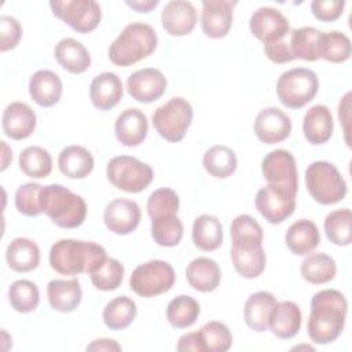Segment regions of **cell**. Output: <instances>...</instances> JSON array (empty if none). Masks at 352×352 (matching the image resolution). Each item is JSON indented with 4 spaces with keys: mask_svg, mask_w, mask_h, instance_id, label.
<instances>
[{
    "mask_svg": "<svg viewBox=\"0 0 352 352\" xmlns=\"http://www.w3.org/2000/svg\"><path fill=\"white\" fill-rule=\"evenodd\" d=\"M348 302L345 296L336 289L319 290L311 300V312L307 330L315 344H330L344 330Z\"/></svg>",
    "mask_w": 352,
    "mask_h": 352,
    "instance_id": "1",
    "label": "cell"
},
{
    "mask_svg": "<svg viewBox=\"0 0 352 352\" xmlns=\"http://www.w3.org/2000/svg\"><path fill=\"white\" fill-rule=\"evenodd\" d=\"M103 246L91 241L59 239L50 249V265L62 275L91 274L104 260Z\"/></svg>",
    "mask_w": 352,
    "mask_h": 352,
    "instance_id": "2",
    "label": "cell"
},
{
    "mask_svg": "<svg viewBox=\"0 0 352 352\" xmlns=\"http://www.w3.org/2000/svg\"><path fill=\"white\" fill-rule=\"evenodd\" d=\"M158 44L155 30L143 22L128 23L109 47V59L126 67L151 55Z\"/></svg>",
    "mask_w": 352,
    "mask_h": 352,
    "instance_id": "3",
    "label": "cell"
},
{
    "mask_svg": "<svg viewBox=\"0 0 352 352\" xmlns=\"http://www.w3.org/2000/svg\"><path fill=\"white\" fill-rule=\"evenodd\" d=\"M40 199L43 212L58 227L77 228L85 221V201L62 184L44 186Z\"/></svg>",
    "mask_w": 352,
    "mask_h": 352,
    "instance_id": "4",
    "label": "cell"
},
{
    "mask_svg": "<svg viewBox=\"0 0 352 352\" xmlns=\"http://www.w3.org/2000/svg\"><path fill=\"white\" fill-rule=\"evenodd\" d=\"M305 186L309 195L320 205H334L346 195V183L336 165L315 161L305 170Z\"/></svg>",
    "mask_w": 352,
    "mask_h": 352,
    "instance_id": "5",
    "label": "cell"
},
{
    "mask_svg": "<svg viewBox=\"0 0 352 352\" xmlns=\"http://www.w3.org/2000/svg\"><path fill=\"white\" fill-rule=\"evenodd\" d=\"M319 89V80L314 70L294 67L283 72L276 81L279 102L289 109H301L309 103Z\"/></svg>",
    "mask_w": 352,
    "mask_h": 352,
    "instance_id": "6",
    "label": "cell"
},
{
    "mask_svg": "<svg viewBox=\"0 0 352 352\" xmlns=\"http://www.w3.org/2000/svg\"><path fill=\"white\" fill-rule=\"evenodd\" d=\"M192 106L184 98L176 96L160 106L151 117L158 135L170 143L180 142L192 121Z\"/></svg>",
    "mask_w": 352,
    "mask_h": 352,
    "instance_id": "7",
    "label": "cell"
},
{
    "mask_svg": "<svg viewBox=\"0 0 352 352\" xmlns=\"http://www.w3.org/2000/svg\"><path fill=\"white\" fill-rule=\"evenodd\" d=\"M106 175L109 182L125 192H140L153 182L151 166L129 155H118L107 162Z\"/></svg>",
    "mask_w": 352,
    "mask_h": 352,
    "instance_id": "8",
    "label": "cell"
},
{
    "mask_svg": "<svg viewBox=\"0 0 352 352\" xmlns=\"http://www.w3.org/2000/svg\"><path fill=\"white\" fill-rule=\"evenodd\" d=\"M175 271L168 261L150 260L133 270L129 287L138 296L150 298L169 292L175 285Z\"/></svg>",
    "mask_w": 352,
    "mask_h": 352,
    "instance_id": "9",
    "label": "cell"
},
{
    "mask_svg": "<svg viewBox=\"0 0 352 352\" xmlns=\"http://www.w3.org/2000/svg\"><path fill=\"white\" fill-rule=\"evenodd\" d=\"M50 7L56 18L81 34L95 30L102 19L100 6L94 0H55Z\"/></svg>",
    "mask_w": 352,
    "mask_h": 352,
    "instance_id": "10",
    "label": "cell"
},
{
    "mask_svg": "<svg viewBox=\"0 0 352 352\" xmlns=\"http://www.w3.org/2000/svg\"><path fill=\"white\" fill-rule=\"evenodd\" d=\"M297 191L279 184H267L260 188L254 198L258 213L271 224H280L296 209Z\"/></svg>",
    "mask_w": 352,
    "mask_h": 352,
    "instance_id": "11",
    "label": "cell"
},
{
    "mask_svg": "<svg viewBox=\"0 0 352 352\" xmlns=\"http://www.w3.org/2000/svg\"><path fill=\"white\" fill-rule=\"evenodd\" d=\"M230 254L235 271L246 279L257 278L265 268L267 257L263 242L254 239H232Z\"/></svg>",
    "mask_w": 352,
    "mask_h": 352,
    "instance_id": "12",
    "label": "cell"
},
{
    "mask_svg": "<svg viewBox=\"0 0 352 352\" xmlns=\"http://www.w3.org/2000/svg\"><path fill=\"white\" fill-rule=\"evenodd\" d=\"M261 172L268 184L286 186L298 190V173L296 160L287 150L278 148L268 153L261 161Z\"/></svg>",
    "mask_w": 352,
    "mask_h": 352,
    "instance_id": "13",
    "label": "cell"
},
{
    "mask_svg": "<svg viewBox=\"0 0 352 352\" xmlns=\"http://www.w3.org/2000/svg\"><path fill=\"white\" fill-rule=\"evenodd\" d=\"M249 28L252 34L264 44L279 41L290 32L287 18L272 7L257 8L250 16Z\"/></svg>",
    "mask_w": 352,
    "mask_h": 352,
    "instance_id": "14",
    "label": "cell"
},
{
    "mask_svg": "<svg viewBox=\"0 0 352 352\" xmlns=\"http://www.w3.org/2000/svg\"><path fill=\"white\" fill-rule=\"evenodd\" d=\"M126 89L132 99L140 103H151L165 94L166 78L158 69H139L128 77Z\"/></svg>",
    "mask_w": 352,
    "mask_h": 352,
    "instance_id": "15",
    "label": "cell"
},
{
    "mask_svg": "<svg viewBox=\"0 0 352 352\" xmlns=\"http://www.w3.org/2000/svg\"><path fill=\"white\" fill-rule=\"evenodd\" d=\"M140 208L132 199L117 198L110 201L103 212V221L109 231L117 235L133 232L140 223Z\"/></svg>",
    "mask_w": 352,
    "mask_h": 352,
    "instance_id": "16",
    "label": "cell"
},
{
    "mask_svg": "<svg viewBox=\"0 0 352 352\" xmlns=\"http://www.w3.org/2000/svg\"><path fill=\"white\" fill-rule=\"evenodd\" d=\"M236 1L230 0H204L201 12V26L205 36L223 38L232 26V10Z\"/></svg>",
    "mask_w": 352,
    "mask_h": 352,
    "instance_id": "17",
    "label": "cell"
},
{
    "mask_svg": "<svg viewBox=\"0 0 352 352\" xmlns=\"http://www.w3.org/2000/svg\"><path fill=\"white\" fill-rule=\"evenodd\" d=\"M254 133L265 144H275L286 140L292 132L289 116L278 107H265L258 111L254 120Z\"/></svg>",
    "mask_w": 352,
    "mask_h": 352,
    "instance_id": "18",
    "label": "cell"
},
{
    "mask_svg": "<svg viewBox=\"0 0 352 352\" xmlns=\"http://www.w3.org/2000/svg\"><path fill=\"white\" fill-rule=\"evenodd\" d=\"M161 22L166 33L170 36H187L197 25V10L191 1H168L161 12Z\"/></svg>",
    "mask_w": 352,
    "mask_h": 352,
    "instance_id": "19",
    "label": "cell"
},
{
    "mask_svg": "<svg viewBox=\"0 0 352 352\" xmlns=\"http://www.w3.org/2000/svg\"><path fill=\"white\" fill-rule=\"evenodd\" d=\"M36 121V113L29 104L23 102H12L4 109L1 125L8 138L23 140L33 133Z\"/></svg>",
    "mask_w": 352,
    "mask_h": 352,
    "instance_id": "20",
    "label": "cell"
},
{
    "mask_svg": "<svg viewBox=\"0 0 352 352\" xmlns=\"http://www.w3.org/2000/svg\"><path fill=\"white\" fill-rule=\"evenodd\" d=\"M114 132L117 140L126 147H136L147 136V117L139 109H126L116 120Z\"/></svg>",
    "mask_w": 352,
    "mask_h": 352,
    "instance_id": "21",
    "label": "cell"
},
{
    "mask_svg": "<svg viewBox=\"0 0 352 352\" xmlns=\"http://www.w3.org/2000/svg\"><path fill=\"white\" fill-rule=\"evenodd\" d=\"M124 95L121 78L111 72L98 74L89 87V99L92 104L102 110H110L120 103Z\"/></svg>",
    "mask_w": 352,
    "mask_h": 352,
    "instance_id": "22",
    "label": "cell"
},
{
    "mask_svg": "<svg viewBox=\"0 0 352 352\" xmlns=\"http://www.w3.org/2000/svg\"><path fill=\"white\" fill-rule=\"evenodd\" d=\"M333 116L326 104L309 107L302 120V132L308 143L319 146L326 143L333 135Z\"/></svg>",
    "mask_w": 352,
    "mask_h": 352,
    "instance_id": "23",
    "label": "cell"
},
{
    "mask_svg": "<svg viewBox=\"0 0 352 352\" xmlns=\"http://www.w3.org/2000/svg\"><path fill=\"white\" fill-rule=\"evenodd\" d=\"M276 302L275 296L270 292L261 290L249 296L243 307V319L246 324L257 333L267 331Z\"/></svg>",
    "mask_w": 352,
    "mask_h": 352,
    "instance_id": "24",
    "label": "cell"
},
{
    "mask_svg": "<svg viewBox=\"0 0 352 352\" xmlns=\"http://www.w3.org/2000/svg\"><path fill=\"white\" fill-rule=\"evenodd\" d=\"M47 297L52 309L73 312L81 302L82 292L77 279H52L47 285Z\"/></svg>",
    "mask_w": 352,
    "mask_h": 352,
    "instance_id": "25",
    "label": "cell"
},
{
    "mask_svg": "<svg viewBox=\"0 0 352 352\" xmlns=\"http://www.w3.org/2000/svg\"><path fill=\"white\" fill-rule=\"evenodd\" d=\"M188 285L201 293H209L217 289L221 280L219 264L209 257H197L186 268Z\"/></svg>",
    "mask_w": 352,
    "mask_h": 352,
    "instance_id": "26",
    "label": "cell"
},
{
    "mask_svg": "<svg viewBox=\"0 0 352 352\" xmlns=\"http://www.w3.org/2000/svg\"><path fill=\"white\" fill-rule=\"evenodd\" d=\"M285 242L293 254L307 256L320 243V234L314 221L300 219L287 228Z\"/></svg>",
    "mask_w": 352,
    "mask_h": 352,
    "instance_id": "27",
    "label": "cell"
},
{
    "mask_svg": "<svg viewBox=\"0 0 352 352\" xmlns=\"http://www.w3.org/2000/svg\"><path fill=\"white\" fill-rule=\"evenodd\" d=\"M29 94L38 106L51 107L62 96V81L51 70H37L29 80Z\"/></svg>",
    "mask_w": 352,
    "mask_h": 352,
    "instance_id": "28",
    "label": "cell"
},
{
    "mask_svg": "<svg viewBox=\"0 0 352 352\" xmlns=\"http://www.w3.org/2000/svg\"><path fill=\"white\" fill-rule=\"evenodd\" d=\"M301 319V311L296 302L280 301L272 311L268 327L278 338L290 340L300 331Z\"/></svg>",
    "mask_w": 352,
    "mask_h": 352,
    "instance_id": "29",
    "label": "cell"
},
{
    "mask_svg": "<svg viewBox=\"0 0 352 352\" xmlns=\"http://www.w3.org/2000/svg\"><path fill=\"white\" fill-rule=\"evenodd\" d=\"M56 62L69 73L80 74L91 66V55L88 50L77 40L62 38L54 50Z\"/></svg>",
    "mask_w": 352,
    "mask_h": 352,
    "instance_id": "30",
    "label": "cell"
},
{
    "mask_svg": "<svg viewBox=\"0 0 352 352\" xmlns=\"http://www.w3.org/2000/svg\"><path fill=\"white\" fill-rule=\"evenodd\" d=\"M92 154L82 146H66L58 157L59 170L69 179H84L94 169Z\"/></svg>",
    "mask_w": 352,
    "mask_h": 352,
    "instance_id": "31",
    "label": "cell"
},
{
    "mask_svg": "<svg viewBox=\"0 0 352 352\" xmlns=\"http://www.w3.org/2000/svg\"><path fill=\"white\" fill-rule=\"evenodd\" d=\"M6 260L11 270L16 272H29L40 264V249L28 238H15L6 250Z\"/></svg>",
    "mask_w": 352,
    "mask_h": 352,
    "instance_id": "32",
    "label": "cell"
},
{
    "mask_svg": "<svg viewBox=\"0 0 352 352\" xmlns=\"http://www.w3.org/2000/svg\"><path fill=\"white\" fill-rule=\"evenodd\" d=\"M192 242L204 252H213L223 243V226L216 216L201 214L192 224Z\"/></svg>",
    "mask_w": 352,
    "mask_h": 352,
    "instance_id": "33",
    "label": "cell"
},
{
    "mask_svg": "<svg viewBox=\"0 0 352 352\" xmlns=\"http://www.w3.org/2000/svg\"><path fill=\"white\" fill-rule=\"evenodd\" d=\"M320 34L322 32L312 26H304L300 29L290 30L289 45L294 59H302L307 62L318 60Z\"/></svg>",
    "mask_w": 352,
    "mask_h": 352,
    "instance_id": "34",
    "label": "cell"
},
{
    "mask_svg": "<svg viewBox=\"0 0 352 352\" xmlns=\"http://www.w3.org/2000/svg\"><path fill=\"white\" fill-rule=\"evenodd\" d=\"M300 272L308 283L322 285L334 279L337 265L334 258L326 253H311L302 260Z\"/></svg>",
    "mask_w": 352,
    "mask_h": 352,
    "instance_id": "35",
    "label": "cell"
},
{
    "mask_svg": "<svg viewBox=\"0 0 352 352\" xmlns=\"http://www.w3.org/2000/svg\"><path fill=\"white\" fill-rule=\"evenodd\" d=\"M202 164L210 176L226 179L236 170L238 160L234 150L224 144H216L205 151Z\"/></svg>",
    "mask_w": 352,
    "mask_h": 352,
    "instance_id": "36",
    "label": "cell"
},
{
    "mask_svg": "<svg viewBox=\"0 0 352 352\" xmlns=\"http://www.w3.org/2000/svg\"><path fill=\"white\" fill-rule=\"evenodd\" d=\"M351 40L346 34L338 30L322 32L318 50L319 58L331 63H342L351 58Z\"/></svg>",
    "mask_w": 352,
    "mask_h": 352,
    "instance_id": "37",
    "label": "cell"
},
{
    "mask_svg": "<svg viewBox=\"0 0 352 352\" xmlns=\"http://www.w3.org/2000/svg\"><path fill=\"white\" fill-rule=\"evenodd\" d=\"M138 314L136 304L126 296H118L110 300L103 309V322L110 330L126 329Z\"/></svg>",
    "mask_w": 352,
    "mask_h": 352,
    "instance_id": "38",
    "label": "cell"
},
{
    "mask_svg": "<svg viewBox=\"0 0 352 352\" xmlns=\"http://www.w3.org/2000/svg\"><path fill=\"white\" fill-rule=\"evenodd\" d=\"M199 316L198 301L186 294H180L169 301L166 307V319L172 327L187 329L192 326Z\"/></svg>",
    "mask_w": 352,
    "mask_h": 352,
    "instance_id": "39",
    "label": "cell"
},
{
    "mask_svg": "<svg viewBox=\"0 0 352 352\" xmlns=\"http://www.w3.org/2000/svg\"><path fill=\"white\" fill-rule=\"evenodd\" d=\"M19 168L32 179H44L52 170V157L40 146H29L19 154Z\"/></svg>",
    "mask_w": 352,
    "mask_h": 352,
    "instance_id": "40",
    "label": "cell"
},
{
    "mask_svg": "<svg viewBox=\"0 0 352 352\" xmlns=\"http://www.w3.org/2000/svg\"><path fill=\"white\" fill-rule=\"evenodd\" d=\"M183 234V223L176 214H165L151 219V236L160 246L173 248L179 245Z\"/></svg>",
    "mask_w": 352,
    "mask_h": 352,
    "instance_id": "41",
    "label": "cell"
},
{
    "mask_svg": "<svg viewBox=\"0 0 352 352\" xmlns=\"http://www.w3.org/2000/svg\"><path fill=\"white\" fill-rule=\"evenodd\" d=\"M352 213L351 209L342 208L330 212L324 219V232L327 239L337 246H348L352 241Z\"/></svg>",
    "mask_w": 352,
    "mask_h": 352,
    "instance_id": "42",
    "label": "cell"
},
{
    "mask_svg": "<svg viewBox=\"0 0 352 352\" xmlns=\"http://www.w3.org/2000/svg\"><path fill=\"white\" fill-rule=\"evenodd\" d=\"M11 307L21 314L33 312L40 302V292L36 283L28 279H18L8 289Z\"/></svg>",
    "mask_w": 352,
    "mask_h": 352,
    "instance_id": "43",
    "label": "cell"
},
{
    "mask_svg": "<svg viewBox=\"0 0 352 352\" xmlns=\"http://www.w3.org/2000/svg\"><path fill=\"white\" fill-rule=\"evenodd\" d=\"M125 268L124 265L117 260L111 257H106V260L89 274L92 285L102 292H110L116 290L122 279H124Z\"/></svg>",
    "mask_w": 352,
    "mask_h": 352,
    "instance_id": "44",
    "label": "cell"
},
{
    "mask_svg": "<svg viewBox=\"0 0 352 352\" xmlns=\"http://www.w3.org/2000/svg\"><path fill=\"white\" fill-rule=\"evenodd\" d=\"M198 331L204 352H226L231 348L232 334L224 323L212 320L205 323Z\"/></svg>",
    "mask_w": 352,
    "mask_h": 352,
    "instance_id": "45",
    "label": "cell"
},
{
    "mask_svg": "<svg viewBox=\"0 0 352 352\" xmlns=\"http://www.w3.org/2000/svg\"><path fill=\"white\" fill-rule=\"evenodd\" d=\"M180 199L176 191L172 188H158L153 191L147 199V214L150 219H155L165 214H177Z\"/></svg>",
    "mask_w": 352,
    "mask_h": 352,
    "instance_id": "46",
    "label": "cell"
},
{
    "mask_svg": "<svg viewBox=\"0 0 352 352\" xmlns=\"http://www.w3.org/2000/svg\"><path fill=\"white\" fill-rule=\"evenodd\" d=\"M41 190L43 186L33 182L19 186L15 192V208L18 212L29 217H36L43 213L40 199Z\"/></svg>",
    "mask_w": 352,
    "mask_h": 352,
    "instance_id": "47",
    "label": "cell"
},
{
    "mask_svg": "<svg viewBox=\"0 0 352 352\" xmlns=\"http://www.w3.org/2000/svg\"><path fill=\"white\" fill-rule=\"evenodd\" d=\"M231 239H254L263 242V228L257 220L249 214L236 216L230 227Z\"/></svg>",
    "mask_w": 352,
    "mask_h": 352,
    "instance_id": "48",
    "label": "cell"
},
{
    "mask_svg": "<svg viewBox=\"0 0 352 352\" xmlns=\"http://www.w3.org/2000/svg\"><path fill=\"white\" fill-rule=\"evenodd\" d=\"M22 37L21 23L10 15L0 16V51L6 52L18 45Z\"/></svg>",
    "mask_w": 352,
    "mask_h": 352,
    "instance_id": "49",
    "label": "cell"
},
{
    "mask_svg": "<svg viewBox=\"0 0 352 352\" xmlns=\"http://www.w3.org/2000/svg\"><path fill=\"white\" fill-rule=\"evenodd\" d=\"M345 7L344 0H314L311 11L318 21L333 22L342 15Z\"/></svg>",
    "mask_w": 352,
    "mask_h": 352,
    "instance_id": "50",
    "label": "cell"
},
{
    "mask_svg": "<svg viewBox=\"0 0 352 352\" xmlns=\"http://www.w3.org/2000/svg\"><path fill=\"white\" fill-rule=\"evenodd\" d=\"M264 52L267 58L274 63H289L294 60L289 45V34L279 41L264 44Z\"/></svg>",
    "mask_w": 352,
    "mask_h": 352,
    "instance_id": "51",
    "label": "cell"
},
{
    "mask_svg": "<svg viewBox=\"0 0 352 352\" xmlns=\"http://www.w3.org/2000/svg\"><path fill=\"white\" fill-rule=\"evenodd\" d=\"M177 351L180 352H188V351H194V352H204V346H202V341L199 337V331H191V333H186L179 338Z\"/></svg>",
    "mask_w": 352,
    "mask_h": 352,
    "instance_id": "52",
    "label": "cell"
},
{
    "mask_svg": "<svg viewBox=\"0 0 352 352\" xmlns=\"http://www.w3.org/2000/svg\"><path fill=\"white\" fill-rule=\"evenodd\" d=\"M87 351H121V345L114 340L100 338L87 345Z\"/></svg>",
    "mask_w": 352,
    "mask_h": 352,
    "instance_id": "53",
    "label": "cell"
},
{
    "mask_svg": "<svg viewBox=\"0 0 352 352\" xmlns=\"http://www.w3.org/2000/svg\"><path fill=\"white\" fill-rule=\"evenodd\" d=\"M125 4L138 12H150L153 8L158 6V0H126Z\"/></svg>",
    "mask_w": 352,
    "mask_h": 352,
    "instance_id": "54",
    "label": "cell"
}]
</instances>
